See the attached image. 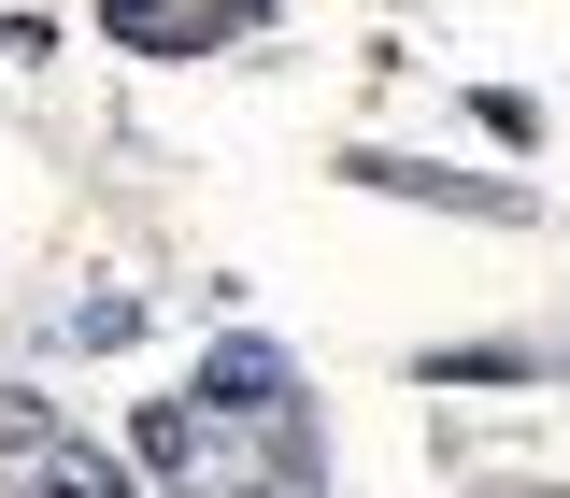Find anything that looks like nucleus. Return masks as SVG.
Segmentation results:
<instances>
[{"label": "nucleus", "instance_id": "3", "mask_svg": "<svg viewBox=\"0 0 570 498\" xmlns=\"http://www.w3.org/2000/svg\"><path fill=\"white\" fill-rule=\"evenodd\" d=\"M43 498H129V470H115V456H86V441H43Z\"/></svg>", "mask_w": 570, "mask_h": 498}, {"label": "nucleus", "instance_id": "4", "mask_svg": "<svg viewBox=\"0 0 570 498\" xmlns=\"http://www.w3.org/2000/svg\"><path fill=\"white\" fill-rule=\"evenodd\" d=\"M71 356H115V342H142V313H129V285H100V299H71V328H58Z\"/></svg>", "mask_w": 570, "mask_h": 498}, {"label": "nucleus", "instance_id": "2", "mask_svg": "<svg viewBox=\"0 0 570 498\" xmlns=\"http://www.w3.org/2000/svg\"><path fill=\"white\" fill-rule=\"evenodd\" d=\"M356 186H385V200H442V213H499V228H513V186H456V171H428V157H356Z\"/></svg>", "mask_w": 570, "mask_h": 498}, {"label": "nucleus", "instance_id": "1", "mask_svg": "<svg viewBox=\"0 0 570 498\" xmlns=\"http://www.w3.org/2000/svg\"><path fill=\"white\" fill-rule=\"evenodd\" d=\"M200 399H214V414H257V427L285 441V427H299V370H285V356L243 328V342H214V356H200Z\"/></svg>", "mask_w": 570, "mask_h": 498}]
</instances>
